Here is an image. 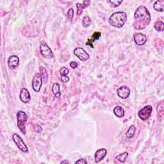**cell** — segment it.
Here are the masks:
<instances>
[{
	"instance_id": "obj_20",
	"label": "cell",
	"mask_w": 164,
	"mask_h": 164,
	"mask_svg": "<svg viewBox=\"0 0 164 164\" xmlns=\"http://www.w3.org/2000/svg\"><path fill=\"white\" fill-rule=\"evenodd\" d=\"M135 131H136V128H135V126L131 125V126L128 128L126 133V136L128 138H133L135 133Z\"/></svg>"
},
{
	"instance_id": "obj_26",
	"label": "cell",
	"mask_w": 164,
	"mask_h": 164,
	"mask_svg": "<svg viewBox=\"0 0 164 164\" xmlns=\"http://www.w3.org/2000/svg\"><path fill=\"white\" fill-rule=\"evenodd\" d=\"M69 73V70L65 67H63L60 69V74L61 76H67V74Z\"/></svg>"
},
{
	"instance_id": "obj_19",
	"label": "cell",
	"mask_w": 164,
	"mask_h": 164,
	"mask_svg": "<svg viewBox=\"0 0 164 164\" xmlns=\"http://www.w3.org/2000/svg\"><path fill=\"white\" fill-rule=\"evenodd\" d=\"M39 71H40V74L42 78L43 81L44 82V83H47L48 78V74L46 68L42 67V66H40L39 67Z\"/></svg>"
},
{
	"instance_id": "obj_4",
	"label": "cell",
	"mask_w": 164,
	"mask_h": 164,
	"mask_svg": "<svg viewBox=\"0 0 164 164\" xmlns=\"http://www.w3.org/2000/svg\"><path fill=\"white\" fill-rule=\"evenodd\" d=\"M12 139H13L15 145L22 152L28 153V148L19 135L17 133L14 134L12 135Z\"/></svg>"
},
{
	"instance_id": "obj_3",
	"label": "cell",
	"mask_w": 164,
	"mask_h": 164,
	"mask_svg": "<svg viewBox=\"0 0 164 164\" xmlns=\"http://www.w3.org/2000/svg\"><path fill=\"white\" fill-rule=\"evenodd\" d=\"M17 127L21 133L23 135H26V124L28 120V115L26 113L23 111H18L17 112Z\"/></svg>"
},
{
	"instance_id": "obj_12",
	"label": "cell",
	"mask_w": 164,
	"mask_h": 164,
	"mask_svg": "<svg viewBox=\"0 0 164 164\" xmlns=\"http://www.w3.org/2000/svg\"><path fill=\"white\" fill-rule=\"evenodd\" d=\"M19 64V58L17 55H12L8 59V65L10 69H14Z\"/></svg>"
},
{
	"instance_id": "obj_14",
	"label": "cell",
	"mask_w": 164,
	"mask_h": 164,
	"mask_svg": "<svg viewBox=\"0 0 164 164\" xmlns=\"http://www.w3.org/2000/svg\"><path fill=\"white\" fill-rule=\"evenodd\" d=\"M101 35V33L99 32V31H96V32H94L92 37L87 40V42H86V45L89 46L90 48H94L93 43L95 42V40H98L100 38Z\"/></svg>"
},
{
	"instance_id": "obj_21",
	"label": "cell",
	"mask_w": 164,
	"mask_h": 164,
	"mask_svg": "<svg viewBox=\"0 0 164 164\" xmlns=\"http://www.w3.org/2000/svg\"><path fill=\"white\" fill-rule=\"evenodd\" d=\"M128 156V153L124 152L121 154H118V155L115 157V158L119 160L120 162L124 163L126 162V160Z\"/></svg>"
},
{
	"instance_id": "obj_18",
	"label": "cell",
	"mask_w": 164,
	"mask_h": 164,
	"mask_svg": "<svg viewBox=\"0 0 164 164\" xmlns=\"http://www.w3.org/2000/svg\"><path fill=\"white\" fill-rule=\"evenodd\" d=\"M113 113L117 117H123L124 115V110L121 106H117L113 109Z\"/></svg>"
},
{
	"instance_id": "obj_16",
	"label": "cell",
	"mask_w": 164,
	"mask_h": 164,
	"mask_svg": "<svg viewBox=\"0 0 164 164\" xmlns=\"http://www.w3.org/2000/svg\"><path fill=\"white\" fill-rule=\"evenodd\" d=\"M163 5L164 0H158L154 3L153 8L157 12H163Z\"/></svg>"
},
{
	"instance_id": "obj_10",
	"label": "cell",
	"mask_w": 164,
	"mask_h": 164,
	"mask_svg": "<svg viewBox=\"0 0 164 164\" xmlns=\"http://www.w3.org/2000/svg\"><path fill=\"white\" fill-rule=\"evenodd\" d=\"M117 95L121 99H126L130 95V89L127 86H122L117 90Z\"/></svg>"
},
{
	"instance_id": "obj_1",
	"label": "cell",
	"mask_w": 164,
	"mask_h": 164,
	"mask_svg": "<svg viewBox=\"0 0 164 164\" xmlns=\"http://www.w3.org/2000/svg\"><path fill=\"white\" fill-rule=\"evenodd\" d=\"M134 19L133 26L135 29L144 30L150 23L151 14L145 6H140L135 10Z\"/></svg>"
},
{
	"instance_id": "obj_17",
	"label": "cell",
	"mask_w": 164,
	"mask_h": 164,
	"mask_svg": "<svg viewBox=\"0 0 164 164\" xmlns=\"http://www.w3.org/2000/svg\"><path fill=\"white\" fill-rule=\"evenodd\" d=\"M52 92L54 94L55 97H59L61 96L60 92V86L58 83H55L52 87Z\"/></svg>"
},
{
	"instance_id": "obj_11",
	"label": "cell",
	"mask_w": 164,
	"mask_h": 164,
	"mask_svg": "<svg viewBox=\"0 0 164 164\" xmlns=\"http://www.w3.org/2000/svg\"><path fill=\"white\" fill-rule=\"evenodd\" d=\"M19 97L21 101L24 103H29L31 100L30 94L29 91H28L26 88H23V89L21 90Z\"/></svg>"
},
{
	"instance_id": "obj_2",
	"label": "cell",
	"mask_w": 164,
	"mask_h": 164,
	"mask_svg": "<svg viewBox=\"0 0 164 164\" xmlns=\"http://www.w3.org/2000/svg\"><path fill=\"white\" fill-rule=\"evenodd\" d=\"M127 20V15L124 12H115L109 17V23L111 26L121 28L126 23Z\"/></svg>"
},
{
	"instance_id": "obj_24",
	"label": "cell",
	"mask_w": 164,
	"mask_h": 164,
	"mask_svg": "<svg viewBox=\"0 0 164 164\" xmlns=\"http://www.w3.org/2000/svg\"><path fill=\"white\" fill-rule=\"evenodd\" d=\"M91 23H92V21H91V19L90 18L89 15H85V16L83 18L82 24H83V26L85 28L89 27L91 24Z\"/></svg>"
},
{
	"instance_id": "obj_22",
	"label": "cell",
	"mask_w": 164,
	"mask_h": 164,
	"mask_svg": "<svg viewBox=\"0 0 164 164\" xmlns=\"http://www.w3.org/2000/svg\"><path fill=\"white\" fill-rule=\"evenodd\" d=\"M154 28H155V30L158 31H160V32H162V31H163L164 29V23L163 21H157L155 22V23H154Z\"/></svg>"
},
{
	"instance_id": "obj_9",
	"label": "cell",
	"mask_w": 164,
	"mask_h": 164,
	"mask_svg": "<svg viewBox=\"0 0 164 164\" xmlns=\"http://www.w3.org/2000/svg\"><path fill=\"white\" fill-rule=\"evenodd\" d=\"M133 39L135 44L138 46H143L147 42V37L142 33H135L133 34Z\"/></svg>"
},
{
	"instance_id": "obj_23",
	"label": "cell",
	"mask_w": 164,
	"mask_h": 164,
	"mask_svg": "<svg viewBox=\"0 0 164 164\" xmlns=\"http://www.w3.org/2000/svg\"><path fill=\"white\" fill-rule=\"evenodd\" d=\"M157 112H158V119L161 120L163 117V103H160L157 107Z\"/></svg>"
},
{
	"instance_id": "obj_15",
	"label": "cell",
	"mask_w": 164,
	"mask_h": 164,
	"mask_svg": "<svg viewBox=\"0 0 164 164\" xmlns=\"http://www.w3.org/2000/svg\"><path fill=\"white\" fill-rule=\"evenodd\" d=\"M90 4V1H84L83 3H76V8H77V15H80L82 12H83V10L84 8H85L87 7Z\"/></svg>"
},
{
	"instance_id": "obj_8",
	"label": "cell",
	"mask_w": 164,
	"mask_h": 164,
	"mask_svg": "<svg viewBox=\"0 0 164 164\" xmlns=\"http://www.w3.org/2000/svg\"><path fill=\"white\" fill-rule=\"evenodd\" d=\"M73 52H74V55L75 56H76L81 61L83 62L87 61V60H89L90 58V56L89 55V53H87L85 50L81 48H75Z\"/></svg>"
},
{
	"instance_id": "obj_6",
	"label": "cell",
	"mask_w": 164,
	"mask_h": 164,
	"mask_svg": "<svg viewBox=\"0 0 164 164\" xmlns=\"http://www.w3.org/2000/svg\"><path fill=\"white\" fill-rule=\"evenodd\" d=\"M40 51L41 55L45 58H53V54L51 48L44 42H42L40 45Z\"/></svg>"
},
{
	"instance_id": "obj_30",
	"label": "cell",
	"mask_w": 164,
	"mask_h": 164,
	"mask_svg": "<svg viewBox=\"0 0 164 164\" xmlns=\"http://www.w3.org/2000/svg\"><path fill=\"white\" fill-rule=\"evenodd\" d=\"M69 65H70V67L72 69H76V68L78 67V64L76 62H71L70 64H69Z\"/></svg>"
},
{
	"instance_id": "obj_29",
	"label": "cell",
	"mask_w": 164,
	"mask_h": 164,
	"mask_svg": "<svg viewBox=\"0 0 164 164\" xmlns=\"http://www.w3.org/2000/svg\"><path fill=\"white\" fill-rule=\"evenodd\" d=\"M61 80L63 83H67L69 81V78L67 76H61Z\"/></svg>"
},
{
	"instance_id": "obj_25",
	"label": "cell",
	"mask_w": 164,
	"mask_h": 164,
	"mask_svg": "<svg viewBox=\"0 0 164 164\" xmlns=\"http://www.w3.org/2000/svg\"><path fill=\"white\" fill-rule=\"evenodd\" d=\"M67 19L68 20L72 22V19H73V17H74V10L73 8H69V10L67 12Z\"/></svg>"
},
{
	"instance_id": "obj_31",
	"label": "cell",
	"mask_w": 164,
	"mask_h": 164,
	"mask_svg": "<svg viewBox=\"0 0 164 164\" xmlns=\"http://www.w3.org/2000/svg\"><path fill=\"white\" fill-rule=\"evenodd\" d=\"M61 163H69V162H68V161L67 160H65L64 161H62V162H61Z\"/></svg>"
},
{
	"instance_id": "obj_27",
	"label": "cell",
	"mask_w": 164,
	"mask_h": 164,
	"mask_svg": "<svg viewBox=\"0 0 164 164\" xmlns=\"http://www.w3.org/2000/svg\"><path fill=\"white\" fill-rule=\"evenodd\" d=\"M109 3L112 5L113 7H117L122 3V0H120V1H109Z\"/></svg>"
},
{
	"instance_id": "obj_5",
	"label": "cell",
	"mask_w": 164,
	"mask_h": 164,
	"mask_svg": "<svg viewBox=\"0 0 164 164\" xmlns=\"http://www.w3.org/2000/svg\"><path fill=\"white\" fill-rule=\"evenodd\" d=\"M153 111V107L151 105H146L142 108L138 113V115L142 121H146L150 117Z\"/></svg>"
},
{
	"instance_id": "obj_7",
	"label": "cell",
	"mask_w": 164,
	"mask_h": 164,
	"mask_svg": "<svg viewBox=\"0 0 164 164\" xmlns=\"http://www.w3.org/2000/svg\"><path fill=\"white\" fill-rule=\"evenodd\" d=\"M42 78L41 77L40 73H37L34 76L32 80V88L35 92H40L41 87L42 85Z\"/></svg>"
},
{
	"instance_id": "obj_13",
	"label": "cell",
	"mask_w": 164,
	"mask_h": 164,
	"mask_svg": "<svg viewBox=\"0 0 164 164\" xmlns=\"http://www.w3.org/2000/svg\"><path fill=\"white\" fill-rule=\"evenodd\" d=\"M107 154V150L105 148H101L95 153L94 159L96 163H99L101 161L105 158Z\"/></svg>"
},
{
	"instance_id": "obj_28",
	"label": "cell",
	"mask_w": 164,
	"mask_h": 164,
	"mask_svg": "<svg viewBox=\"0 0 164 164\" xmlns=\"http://www.w3.org/2000/svg\"><path fill=\"white\" fill-rule=\"evenodd\" d=\"M75 163H80V164H87V161L85 158H81L75 162Z\"/></svg>"
}]
</instances>
